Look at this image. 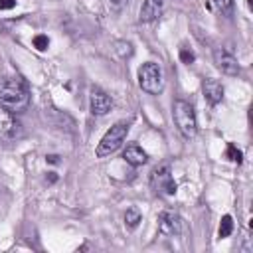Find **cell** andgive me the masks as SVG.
<instances>
[{"label": "cell", "instance_id": "ba28073f", "mask_svg": "<svg viewBox=\"0 0 253 253\" xmlns=\"http://www.w3.org/2000/svg\"><path fill=\"white\" fill-rule=\"evenodd\" d=\"M153 186L156 188V192H162V194H166V196H172V194H176V182H174V178H172V174H170V168L164 164V166H160V168H156L155 172H153Z\"/></svg>", "mask_w": 253, "mask_h": 253}, {"label": "cell", "instance_id": "7a4b0ae2", "mask_svg": "<svg viewBox=\"0 0 253 253\" xmlns=\"http://www.w3.org/2000/svg\"><path fill=\"white\" fill-rule=\"evenodd\" d=\"M172 117L176 123V129L180 131L184 138H194L198 133V121H196V113H194V107L184 101V99H178L174 101L172 107Z\"/></svg>", "mask_w": 253, "mask_h": 253}, {"label": "cell", "instance_id": "5bb4252c", "mask_svg": "<svg viewBox=\"0 0 253 253\" xmlns=\"http://www.w3.org/2000/svg\"><path fill=\"white\" fill-rule=\"evenodd\" d=\"M232 232H234V220H232V215H224V218H222V224H220V230H218V234H220V237L224 239V237H230V235H232Z\"/></svg>", "mask_w": 253, "mask_h": 253}, {"label": "cell", "instance_id": "30bf717a", "mask_svg": "<svg viewBox=\"0 0 253 253\" xmlns=\"http://www.w3.org/2000/svg\"><path fill=\"white\" fill-rule=\"evenodd\" d=\"M202 93L210 105H218L224 99V85L218 79H204Z\"/></svg>", "mask_w": 253, "mask_h": 253}, {"label": "cell", "instance_id": "44dd1931", "mask_svg": "<svg viewBox=\"0 0 253 253\" xmlns=\"http://www.w3.org/2000/svg\"><path fill=\"white\" fill-rule=\"evenodd\" d=\"M16 6V0H0V10H10Z\"/></svg>", "mask_w": 253, "mask_h": 253}, {"label": "cell", "instance_id": "4fadbf2b", "mask_svg": "<svg viewBox=\"0 0 253 253\" xmlns=\"http://www.w3.org/2000/svg\"><path fill=\"white\" fill-rule=\"evenodd\" d=\"M140 222H142L140 212H138L136 208H129L127 214H125V226H127L129 230H135V228H138Z\"/></svg>", "mask_w": 253, "mask_h": 253}, {"label": "cell", "instance_id": "8992f818", "mask_svg": "<svg viewBox=\"0 0 253 253\" xmlns=\"http://www.w3.org/2000/svg\"><path fill=\"white\" fill-rule=\"evenodd\" d=\"M182 230H184V222H182V218H180L176 212L166 210V212H162L158 215V232L162 235H168V237L180 235V234H182Z\"/></svg>", "mask_w": 253, "mask_h": 253}, {"label": "cell", "instance_id": "2e32d148", "mask_svg": "<svg viewBox=\"0 0 253 253\" xmlns=\"http://www.w3.org/2000/svg\"><path fill=\"white\" fill-rule=\"evenodd\" d=\"M226 156H228L230 160L237 162V164H239V162L243 160V155H241V151H239V149L235 147V144H232V142L228 144V153H226Z\"/></svg>", "mask_w": 253, "mask_h": 253}, {"label": "cell", "instance_id": "9a60e30c", "mask_svg": "<svg viewBox=\"0 0 253 253\" xmlns=\"http://www.w3.org/2000/svg\"><path fill=\"white\" fill-rule=\"evenodd\" d=\"M50 46V38L44 34H38V36H34V48L36 50H40V52H46Z\"/></svg>", "mask_w": 253, "mask_h": 253}, {"label": "cell", "instance_id": "3957f363", "mask_svg": "<svg viewBox=\"0 0 253 253\" xmlns=\"http://www.w3.org/2000/svg\"><path fill=\"white\" fill-rule=\"evenodd\" d=\"M138 85L142 91H147L151 95H158L164 89V76L162 67L155 61H147L138 67Z\"/></svg>", "mask_w": 253, "mask_h": 253}, {"label": "cell", "instance_id": "603a6c76", "mask_svg": "<svg viewBox=\"0 0 253 253\" xmlns=\"http://www.w3.org/2000/svg\"><path fill=\"white\" fill-rule=\"evenodd\" d=\"M48 180H50V182H56V180H58V176H56V172H50V178H48Z\"/></svg>", "mask_w": 253, "mask_h": 253}, {"label": "cell", "instance_id": "8fae6325", "mask_svg": "<svg viewBox=\"0 0 253 253\" xmlns=\"http://www.w3.org/2000/svg\"><path fill=\"white\" fill-rule=\"evenodd\" d=\"M164 8V0H144V4L140 8V22H155L160 18Z\"/></svg>", "mask_w": 253, "mask_h": 253}, {"label": "cell", "instance_id": "ac0fdd59", "mask_svg": "<svg viewBox=\"0 0 253 253\" xmlns=\"http://www.w3.org/2000/svg\"><path fill=\"white\" fill-rule=\"evenodd\" d=\"M117 52L121 58H129L133 56V46L129 42H117Z\"/></svg>", "mask_w": 253, "mask_h": 253}, {"label": "cell", "instance_id": "6da1fadb", "mask_svg": "<svg viewBox=\"0 0 253 253\" xmlns=\"http://www.w3.org/2000/svg\"><path fill=\"white\" fill-rule=\"evenodd\" d=\"M28 105H30V91L20 78H10L0 85V107H4L12 113H20L28 109Z\"/></svg>", "mask_w": 253, "mask_h": 253}, {"label": "cell", "instance_id": "9c48e42d", "mask_svg": "<svg viewBox=\"0 0 253 253\" xmlns=\"http://www.w3.org/2000/svg\"><path fill=\"white\" fill-rule=\"evenodd\" d=\"M89 107H91V113L93 115H107L111 109H113V99L107 95L103 89L99 87H91V93H89Z\"/></svg>", "mask_w": 253, "mask_h": 253}, {"label": "cell", "instance_id": "52a82bcc", "mask_svg": "<svg viewBox=\"0 0 253 253\" xmlns=\"http://www.w3.org/2000/svg\"><path fill=\"white\" fill-rule=\"evenodd\" d=\"M214 63L215 67H218L222 74L226 76H237L239 74V63L235 59L234 54H230L226 48H218V50H214Z\"/></svg>", "mask_w": 253, "mask_h": 253}, {"label": "cell", "instance_id": "7402d4cb", "mask_svg": "<svg viewBox=\"0 0 253 253\" xmlns=\"http://www.w3.org/2000/svg\"><path fill=\"white\" fill-rule=\"evenodd\" d=\"M46 160H48L50 164H58V162H59V156H58V155H48Z\"/></svg>", "mask_w": 253, "mask_h": 253}, {"label": "cell", "instance_id": "d6986e66", "mask_svg": "<svg viewBox=\"0 0 253 253\" xmlns=\"http://www.w3.org/2000/svg\"><path fill=\"white\" fill-rule=\"evenodd\" d=\"M180 59H182V63L190 65V63H194V59H196V54H194L192 50H180Z\"/></svg>", "mask_w": 253, "mask_h": 253}, {"label": "cell", "instance_id": "ffe728a7", "mask_svg": "<svg viewBox=\"0 0 253 253\" xmlns=\"http://www.w3.org/2000/svg\"><path fill=\"white\" fill-rule=\"evenodd\" d=\"M107 4H109L113 10L119 12V10H123V8L129 4V0H107Z\"/></svg>", "mask_w": 253, "mask_h": 253}, {"label": "cell", "instance_id": "7c38bea8", "mask_svg": "<svg viewBox=\"0 0 253 253\" xmlns=\"http://www.w3.org/2000/svg\"><path fill=\"white\" fill-rule=\"evenodd\" d=\"M123 158L131 164V166H142V164H147L149 160V155L144 153L138 144H129V147L125 149L123 153Z\"/></svg>", "mask_w": 253, "mask_h": 253}, {"label": "cell", "instance_id": "5b68a950", "mask_svg": "<svg viewBox=\"0 0 253 253\" xmlns=\"http://www.w3.org/2000/svg\"><path fill=\"white\" fill-rule=\"evenodd\" d=\"M22 136V125L20 121L14 117L12 111L0 107V140L4 142H12L16 138Z\"/></svg>", "mask_w": 253, "mask_h": 253}, {"label": "cell", "instance_id": "277c9868", "mask_svg": "<svg viewBox=\"0 0 253 253\" xmlns=\"http://www.w3.org/2000/svg\"><path fill=\"white\" fill-rule=\"evenodd\" d=\"M127 133H129V123L121 121V123L113 125L109 131H107V133L103 135L101 142L97 144V151H95V155H97L99 158H105V156L113 155V153L121 147V144H123V140H125Z\"/></svg>", "mask_w": 253, "mask_h": 253}, {"label": "cell", "instance_id": "e0dca14e", "mask_svg": "<svg viewBox=\"0 0 253 253\" xmlns=\"http://www.w3.org/2000/svg\"><path fill=\"white\" fill-rule=\"evenodd\" d=\"M214 6L220 12H224V14H230L232 6H234V0H214Z\"/></svg>", "mask_w": 253, "mask_h": 253}]
</instances>
